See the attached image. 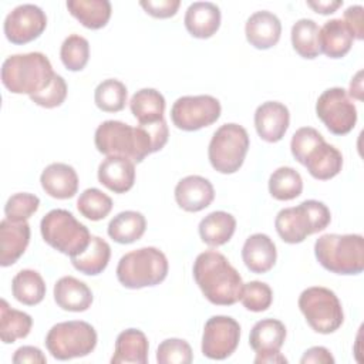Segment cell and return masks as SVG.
<instances>
[{"label": "cell", "instance_id": "obj_17", "mask_svg": "<svg viewBox=\"0 0 364 364\" xmlns=\"http://www.w3.org/2000/svg\"><path fill=\"white\" fill-rule=\"evenodd\" d=\"M30 243V225L27 220L14 222L3 219L0 222V264L3 267L14 264L26 252Z\"/></svg>", "mask_w": 364, "mask_h": 364}, {"label": "cell", "instance_id": "obj_12", "mask_svg": "<svg viewBox=\"0 0 364 364\" xmlns=\"http://www.w3.org/2000/svg\"><path fill=\"white\" fill-rule=\"evenodd\" d=\"M220 111L219 100L212 95H185L173 102L171 119L182 131H198L216 122Z\"/></svg>", "mask_w": 364, "mask_h": 364}, {"label": "cell", "instance_id": "obj_26", "mask_svg": "<svg viewBox=\"0 0 364 364\" xmlns=\"http://www.w3.org/2000/svg\"><path fill=\"white\" fill-rule=\"evenodd\" d=\"M286 340V327L280 320L263 318L255 323L250 330L249 344L256 354L280 351Z\"/></svg>", "mask_w": 364, "mask_h": 364}, {"label": "cell", "instance_id": "obj_36", "mask_svg": "<svg viewBox=\"0 0 364 364\" xmlns=\"http://www.w3.org/2000/svg\"><path fill=\"white\" fill-rule=\"evenodd\" d=\"M303 191V179L291 166H280L269 178V192L277 200H291Z\"/></svg>", "mask_w": 364, "mask_h": 364}, {"label": "cell", "instance_id": "obj_49", "mask_svg": "<svg viewBox=\"0 0 364 364\" xmlns=\"http://www.w3.org/2000/svg\"><path fill=\"white\" fill-rule=\"evenodd\" d=\"M307 6L311 7L316 13L320 14H331L340 6H343V0H318V1H307Z\"/></svg>", "mask_w": 364, "mask_h": 364}, {"label": "cell", "instance_id": "obj_45", "mask_svg": "<svg viewBox=\"0 0 364 364\" xmlns=\"http://www.w3.org/2000/svg\"><path fill=\"white\" fill-rule=\"evenodd\" d=\"M139 6L155 18L173 17L181 6L179 0H142Z\"/></svg>", "mask_w": 364, "mask_h": 364}, {"label": "cell", "instance_id": "obj_22", "mask_svg": "<svg viewBox=\"0 0 364 364\" xmlns=\"http://www.w3.org/2000/svg\"><path fill=\"white\" fill-rule=\"evenodd\" d=\"M183 23L191 36L209 38L219 30L220 9L210 1H195L186 9Z\"/></svg>", "mask_w": 364, "mask_h": 364}, {"label": "cell", "instance_id": "obj_1", "mask_svg": "<svg viewBox=\"0 0 364 364\" xmlns=\"http://www.w3.org/2000/svg\"><path fill=\"white\" fill-rule=\"evenodd\" d=\"M168 135L165 118L154 124H139L138 127L108 119L95 129L94 142L98 152L107 156H121L139 164L149 154L162 149L168 142Z\"/></svg>", "mask_w": 364, "mask_h": 364}, {"label": "cell", "instance_id": "obj_35", "mask_svg": "<svg viewBox=\"0 0 364 364\" xmlns=\"http://www.w3.org/2000/svg\"><path fill=\"white\" fill-rule=\"evenodd\" d=\"M320 28L311 18H300L291 27V46L296 53L303 58H316L320 51L318 43Z\"/></svg>", "mask_w": 364, "mask_h": 364}, {"label": "cell", "instance_id": "obj_19", "mask_svg": "<svg viewBox=\"0 0 364 364\" xmlns=\"http://www.w3.org/2000/svg\"><path fill=\"white\" fill-rule=\"evenodd\" d=\"M40 182L44 192L55 199H70L78 191V175L75 169L63 162H54L46 166L41 172Z\"/></svg>", "mask_w": 364, "mask_h": 364}, {"label": "cell", "instance_id": "obj_27", "mask_svg": "<svg viewBox=\"0 0 364 364\" xmlns=\"http://www.w3.org/2000/svg\"><path fill=\"white\" fill-rule=\"evenodd\" d=\"M236 229V219L225 210H215L206 215L199 223V236L203 243L218 247L228 243Z\"/></svg>", "mask_w": 364, "mask_h": 364}, {"label": "cell", "instance_id": "obj_31", "mask_svg": "<svg viewBox=\"0 0 364 364\" xmlns=\"http://www.w3.org/2000/svg\"><path fill=\"white\" fill-rule=\"evenodd\" d=\"M67 9L73 17L90 30L105 27L112 11L108 0H68Z\"/></svg>", "mask_w": 364, "mask_h": 364}, {"label": "cell", "instance_id": "obj_8", "mask_svg": "<svg viewBox=\"0 0 364 364\" xmlns=\"http://www.w3.org/2000/svg\"><path fill=\"white\" fill-rule=\"evenodd\" d=\"M44 343L48 353L57 360L85 357L97 346V331L82 320L61 321L48 330Z\"/></svg>", "mask_w": 364, "mask_h": 364}, {"label": "cell", "instance_id": "obj_16", "mask_svg": "<svg viewBox=\"0 0 364 364\" xmlns=\"http://www.w3.org/2000/svg\"><path fill=\"white\" fill-rule=\"evenodd\" d=\"M213 199V185L203 176H185L175 186V200L186 212H199L208 208Z\"/></svg>", "mask_w": 364, "mask_h": 364}, {"label": "cell", "instance_id": "obj_25", "mask_svg": "<svg viewBox=\"0 0 364 364\" xmlns=\"http://www.w3.org/2000/svg\"><path fill=\"white\" fill-rule=\"evenodd\" d=\"M148 338L138 328H127L121 331L115 340L112 364H146L148 363Z\"/></svg>", "mask_w": 364, "mask_h": 364}, {"label": "cell", "instance_id": "obj_33", "mask_svg": "<svg viewBox=\"0 0 364 364\" xmlns=\"http://www.w3.org/2000/svg\"><path fill=\"white\" fill-rule=\"evenodd\" d=\"M31 327L33 318L30 314L11 309L4 299L0 300V338L4 344L27 337Z\"/></svg>", "mask_w": 364, "mask_h": 364}, {"label": "cell", "instance_id": "obj_14", "mask_svg": "<svg viewBox=\"0 0 364 364\" xmlns=\"http://www.w3.org/2000/svg\"><path fill=\"white\" fill-rule=\"evenodd\" d=\"M47 27V16L36 4L26 3L14 7L4 18L6 38L13 44H26L38 38Z\"/></svg>", "mask_w": 364, "mask_h": 364}, {"label": "cell", "instance_id": "obj_32", "mask_svg": "<svg viewBox=\"0 0 364 364\" xmlns=\"http://www.w3.org/2000/svg\"><path fill=\"white\" fill-rule=\"evenodd\" d=\"M129 108L139 124H154L164 119L165 98L155 88H142L131 97Z\"/></svg>", "mask_w": 364, "mask_h": 364}, {"label": "cell", "instance_id": "obj_34", "mask_svg": "<svg viewBox=\"0 0 364 364\" xmlns=\"http://www.w3.org/2000/svg\"><path fill=\"white\" fill-rule=\"evenodd\" d=\"M11 293L17 301L36 306L46 296V283L38 272L23 269L11 280Z\"/></svg>", "mask_w": 364, "mask_h": 364}, {"label": "cell", "instance_id": "obj_30", "mask_svg": "<svg viewBox=\"0 0 364 364\" xmlns=\"http://www.w3.org/2000/svg\"><path fill=\"white\" fill-rule=\"evenodd\" d=\"M111 257L109 245L100 236H91L85 250L80 255L70 257L73 266L88 276H97L105 270Z\"/></svg>", "mask_w": 364, "mask_h": 364}, {"label": "cell", "instance_id": "obj_44", "mask_svg": "<svg viewBox=\"0 0 364 364\" xmlns=\"http://www.w3.org/2000/svg\"><path fill=\"white\" fill-rule=\"evenodd\" d=\"M321 141H324V138L316 128L301 127L291 136V141H290L291 155L297 162L303 164L307 152Z\"/></svg>", "mask_w": 364, "mask_h": 364}, {"label": "cell", "instance_id": "obj_20", "mask_svg": "<svg viewBox=\"0 0 364 364\" xmlns=\"http://www.w3.org/2000/svg\"><path fill=\"white\" fill-rule=\"evenodd\" d=\"M98 181L115 193L128 192L135 182V164L121 156H107L98 166Z\"/></svg>", "mask_w": 364, "mask_h": 364}, {"label": "cell", "instance_id": "obj_24", "mask_svg": "<svg viewBox=\"0 0 364 364\" xmlns=\"http://www.w3.org/2000/svg\"><path fill=\"white\" fill-rule=\"evenodd\" d=\"M54 300L65 311H85L92 303L91 289L73 276H64L54 284Z\"/></svg>", "mask_w": 364, "mask_h": 364}, {"label": "cell", "instance_id": "obj_3", "mask_svg": "<svg viewBox=\"0 0 364 364\" xmlns=\"http://www.w3.org/2000/svg\"><path fill=\"white\" fill-rule=\"evenodd\" d=\"M50 60L38 51L13 54L3 61L1 82L13 94H37L53 80Z\"/></svg>", "mask_w": 364, "mask_h": 364}, {"label": "cell", "instance_id": "obj_2", "mask_svg": "<svg viewBox=\"0 0 364 364\" xmlns=\"http://www.w3.org/2000/svg\"><path fill=\"white\" fill-rule=\"evenodd\" d=\"M193 279L203 296L218 306H232L240 299L243 282L225 255L206 250L193 262Z\"/></svg>", "mask_w": 364, "mask_h": 364}, {"label": "cell", "instance_id": "obj_13", "mask_svg": "<svg viewBox=\"0 0 364 364\" xmlns=\"http://www.w3.org/2000/svg\"><path fill=\"white\" fill-rule=\"evenodd\" d=\"M240 326L229 316H213L203 327L202 354L210 360L230 357L239 346Z\"/></svg>", "mask_w": 364, "mask_h": 364}, {"label": "cell", "instance_id": "obj_11", "mask_svg": "<svg viewBox=\"0 0 364 364\" xmlns=\"http://www.w3.org/2000/svg\"><path fill=\"white\" fill-rule=\"evenodd\" d=\"M316 114L334 135L348 134L357 122V108L347 90L341 87L327 88L320 94L316 102Z\"/></svg>", "mask_w": 364, "mask_h": 364}, {"label": "cell", "instance_id": "obj_47", "mask_svg": "<svg viewBox=\"0 0 364 364\" xmlns=\"http://www.w3.org/2000/svg\"><path fill=\"white\" fill-rule=\"evenodd\" d=\"M11 361L14 364H24V363L46 364L47 358L40 348H37L34 346H23L14 351Z\"/></svg>", "mask_w": 364, "mask_h": 364}, {"label": "cell", "instance_id": "obj_9", "mask_svg": "<svg viewBox=\"0 0 364 364\" xmlns=\"http://www.w3.org/2000/svg\"><path fill=\"white\" fill-rule=\"evenodd\" d=\"M299 309L309 326L321 334L334 333L344 321L341 303L327 287L313 286L303 290L299 297Z\"/></svg>", "mask_w": 364, "mask_h": 364}, {"label": "cell", "instance_id": "obj_6", "mask_svg": "<svg viewBox=\"0 0 364 364\" xmlns=\"http://www.w3.org/2000/svg\"><path fill=\"white\" fill-rule=\"evenodd\" d=\"M168 259L156 247L148 246L125 253L117 266V279L127 289H142L162 283L168 274Z\"/></svg>", "mask_w": 364, "mask_h": 364}, {"label": "cell", "instance_id": "obj_40", "mask_svg": "<svg viewBox=\"0 0 364 364\" xmlns=\"http://www.w3.org/2000/svg\"><path fill=\"white\" fill-rule=\"evenodd\" d=\"M239 300L242 301L245 309L259 313L270 307L273 301V291L267 283L253 280L243 284Z\"/></svg>", "mask_w": 364, "mask_h": 364}, {"label": "cell", "instance_id": "obj_10", "mask_svg": "<svg viewBox=\"0 0 364 364\" xmlns=\"http://www.w3.org/2000/svg\"><path fill=\"white\" fill-rule=\"evenodd\" d=\"M247 149V131L235 122L223 124L215 131L209 142V162L220 173H235L243 165Z\"/></svg>", "mask_w": 364, "mask_h": 364}, {"label": "cell", "instance_id": "obj_37", "mask_svg": "<svg viewBox=\"0 0 364 364\" xmlns=\"http://www.w3.org/2000/svg\"><path fill=\"white\" fill-rule=\"evenodd\" d=\"M127 87L115 78L101 81L94 91L95 105L104 112H118L127 104Z\"/></svg>", "mask_w": 364, "mask_h": 364}, {"label": "cell", "instance_id": "obj_38", "mask_svg": "<svg viewBox=\"0 0 364 364\" xmlns=\"http://www.w3.org/2000/svg\"><path fill=\"white\" fill-rule=\"evenodd\" d=\"M78 212L90 220H101L109 215L112 199L97 188H88L77 199Z\"/></svg>", "mask_w": 364, "mask_h": 364}, {"label": "cell", "instance_id": "obj_43", "mask_svg": "<svg viewBox=\"0 0 364 364\" xmlns=\"http://www.w3.org/2000/svg\"><path fill=\"white\" fill-rule=\"evenodd\" d=\"M67 98V82L65 80L55 74L51 82L40 92L30 95V100L43 108L60 107Z\"/></svg>", "mask_w": 364, "mask_h": 364}, {"label": "cell", "instance_id": "obj_42", "mask_svg": "<svg viewBox=\"0 0 364 364\" xmlns=\"http://www.w3.org/2000/svg\"><path fill=\"white\" fill-rule=\"evenodd\" d=\"M40 206L38 196L28 192H18L9 198L4 206V215L7 219L20 222L31 218Z\"/></svg>", "mask_w": 364, "mask_h": 364}, {"label": "cell", "instance_id": "obj_7", "mask_svg": "<svg viewBox=\"0 0 364 364\" xmlns=\"http://www.w3.org/2000/svg\"><path fill=\"white\" fill-rule=\"evenodd\" d=\"M40 230L47 245L70 257L85 250L91 240L87 226L65 209L50 210L41 219Z\"/></svg>", "mask_w": 364, "mask_h": 364}, {"label": "cell", "instance_id": "obj_41", "mask_svg": "<svg viewBox=\"0 0 364 364\" xmlns=\"http://www.w3.org/2000/svg\"><path fill=\"white\" fill-rule=\"evenodd\" d=\"M192 360V348L182 338H166L158 346L156 361L159 364H189Z\"/></svg>", "mask_w": 364, "mask_h": 364}, {"label": "cell", "instance_id": "obj_48", "mask_svg": "<svg viewBox=\"0 0 364 364\" xmlns=\"http://www.w3.org/2000/svg\"><path fill=\"white\" fill-rule=\"evenodd\" d=\"M301 364H333L334 363V357L331 355V353L321 346H316V347H310L309 350L304 351L303 357L300 358Z\"/></svg>", "mask_w": 364, "mask_h": 364}, {"label": "cell", "instance_id": "obj_46", "mask_svg": "<svg viewBox=\"0 0 364 364\" xmlns=\"http://www.w3.org/2000/svg\"><path fill=\"white\" fill-rule=\"evenodd\" d=\"M363 6L355 4V6H350L346 9L344 14H343V21L347 26L348 31L351 33L353 38L361 40L363 34H364V23H363Z\"/></svg>", "mask_w": 364, "mask_h": 364}, {"label": "cell", "instance_id": "obj_39", "mask_svg": "<svg viewBox=\"0 0 364 364\" xmlns=\"http://www.w3.org/2000/svg\"><path fill=\"white\" fill-rule=\"evenodd\" d=\"M60 57L67 70L81 71L90 58L88 40L80 34L68 36L61 44Z\"/></svg>", "mask_w": 364, "mask_h": 364}, {"label": "cell", "instance_id": "obj_51", "mask_svg": "<svg viewBox=\"0 0 364 364\" xmlns=\"http://www.w3.org/2000/svg\"><path fill=\"white\" fill-rule=\"evenodd\" d=\"M361 74H363V71H358L357 74H355V77L351 80V82H350V92H348V95H351V97H354V98H357V100H363V80H361Z\"/></svg>", "mask_w": 364, "mask_h": 364}, {"label": "cell", "instance_id": "obj_18", "mask_svg": "<svg viewBox=\"0 0 364 364\" xmlns=\"http://www.w3.org/2000/svg\"><path fill=\"white\" fill-rule=\"evenodd\" d=\"M246 40L259 50H267L276 46L282 34V23L276 14L267 10L255 11L245 26Z\"/></svg>", "mask_w": 364, "mask_h": 364}, {"label": "cell", "instance_id": "obj_29", "mask_svg": "<svg viewBox=\"0 0 364 364\" xmlns=\"http://www.w3.org/2000/svg\"><path fill=\"white\" fill-rule=\"evenodd\" d=\"M146 229L145 216L136 210H124L115 215L108 223V236L121 245L132 243L142 237Z\"/></svg>", "mask_w": 364, "mask_h": 364}, {"label": "cell", "instance_id": "obj_5", "mask_svg": "<svg viewBox=\"0 0 364 364\" xmlns=\"http://www.w3.org/2000/svg\"><path fill=\"white\" fill-rule=\"evenodd\" d=\"M330 220V209L320 200L309 199L297 206L282 209L276 216L274 226L283 242L296 245L307 236L324 230Z\"/></svg>", "mask_w": 364, "mask_h": 364}, {"label": "cell", "instance_id": "obj_4", "mask_svg": "<svg viewBox=\"0 0 364 364\" xmlns=\"http://www.w3.org/2000/svg\"><path fill=\"white\" fill-rule=\"evenodd\" d=\"M317 262L336 274H358L364 270V239L361 235L327 233L314 243Z\"/></svg>", "mask_w": 364, "mask_h": 364}, {"label": "cell", "instance_id": "obj_28", "mask_svg": "<svg viewBox=\"0 0 364 364\" xmlns=\"http://www.w3.org/2000/svg\"><path fill=\"white\" fill-rule=\"evenodd\" d=\"M353 36L341 18H331L324 23L318 33L320 51L330 58L344 57L351 46Z\"/></svg>", "mask_w": 364, "mask_h": 364}, {"label": "cell", "instance_id": "obj_50", "mask_svg": "<svg viewBox=\"0 0 364 364\" xmlns=\"http://www.w3.org/2000/svg\"><path fill=\"white\" fill-rule=\"evenodd\" d=\"M284 363H287V358L283 354H280V351L256 354L255 357V364H284Z\"/></svg>", "mask_w": 364, "mask_h": 364}, {"label": "cell", "instance_id": "obj_23", "mask_svg": "<svg viewBox=\"0 0 364 364\" xmlns=\"http://www.w3.org/2000/svg\"><path fill=\"white\" fill-rule=\"evenodd\" d=\"M301 165L307 168L313 178L327 181L334 178L341 171L343 155L336 146L321 141L307 152Z\"/></svg>", "mask_w": 364, "mask_h": 364}, {"label": "cell", "instance_id": "obj_21", "mask_svg": "<svg viewBox=\"0 0 364 364\" xmlns=\"http://www.w3.org/2000/svg\"><path fill=\"white\" fill-rule=\"evenodd\" d=\"M242 259L250 272L267 273L277 259L276 245L267 235L255 233L246 239L242 247Z\"/></svg>", "mask_w": 364, "mask_h": 364}, {"label": "cell", "instance_id": "obj_15", "mask_svg": "<svg viewBox=\"0 0 364 364\" xmlns=\"http://www.w3.org/2000/svg\"><path fill=\"white\" fill-rule=\"evenodd\" d=\"M290 122L287 107L279 101H266L256 108L255 127L259 136L266 142L280 141Z\"/></svg>", "mask_w": 364, "mask_h": 364}]
</instances>
